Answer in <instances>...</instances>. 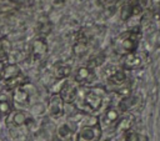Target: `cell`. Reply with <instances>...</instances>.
<instances>
[{
    "mask_svg": "<svg viewBox=\"0 0 160 141\" xmlns=\"http://www.w3.org/2000/svg\"><path fill=\"white\" fill-rule=\"evenodd\" d=\"M30 100H31V96H30L29 90L25 87V85H21L19 87L14 89L12 104H14V106L18 107V110H24V109L29 107L30 106Z\"/></svg>",
    "mask_w": 160,
    "mask_h": 141,
    "instance_id": "cell-4",
    "label": "cell"
},
{
    "mask_svg": "<svg viewBox=\"0 0 160 141\" xmlns=\"http://www.w3.org/2000/svg\"><path fill=\"white\" fill-rule=\"evenodd\" d=\"M101 134H102V130L99 124V119L90 117V121L84 122L79 127L75 135V140L76 141H99L101 137Z\"/></svg>",
    "mask_w": 160,
    "mask_h": 141,
    "instance_id": "cell-2",
    "label": "cell"
},
{
    "mask_svg": "<svg viewBox=\"0 0 160 141\" xmlns=\"http://www.w3.org/2000/svg\"><path fill=\"white\" fill-rule=\"evenodd\" d=\"M104 99L105 90L101 87H79L74 105L80 111L95 114L101 109Z\"/></svg>",
    "mask_w": 160,
    "mask_h": 141,
    "instance_id": "cell-1",
    "label": "cell"
},
{
    "mask_svg": "<svg viewBox=\"0 0 160 141\" xmlns=\"http://www.w3.org/2000/svg\"><path fill=\"white\" fill-rule=\"evenodd\" d=\"M139 40H140V32H135V30L122 32L115 40V44H114L115 50L121 55L135 52L138 44H139Z\"/></svg>",
    "mask_w": 160,
    "mask_h": 141,
    "instance_id": "cell-3",
    "label": "cell"
},
{
    "mask_svg": "<svg viewBox=\"0 0 160 141\" xmlns=\"http://www.w3.org/2000/svg\"><path fill=\"white\" fill-rule=\"evenodd\" d=\"M30 52H31V57H32L34 61L42 60L45 57L46 52H48L46 40L44 37H36L35 40H32L31 47H30Z\"/></svg>",
    "mask_w": 160,
    "mask_h": 141,
    "instance_id": "cell-7",
    "label": "cell"
},
{
    "mask_svg": "<svg viewBox=\"0 0 160 141\" xmlns=\"http://www.w3.org/2000/svg\"><path fill=\"white\" fill-rule=\"evenodd\" d=\"M94 79H95V74L89 66H81L76 69L74 74V81L76 84H89Z\"/></svg>",
    "mask_w": 160,
    "mask_h": 141,
    "instance_id": "cell-11",
    "label": "cell"
},
{
    "mask_svg": "<svg viewBox=\"0 0 160 141\" xmlns=\"http://www.w3.org/2000/svg\"><path fill=\"white\" fill-rule=\"evenodd\" d=\"M141 10H142V9H141L140 4H139L136 0H129V1L121 7L120 17H121V20L128 21L130 17L141 14Z\"/></svg>",
    "mask_w": 160,
    "mask_h": 141,
    "instance_id": "cell-10",
    "label": "cell"
},
{
    "mask_svg": "<svg viewBox=\"0 0 160 141\" xmlns=\"http://www.w3.org/2000/svg\"><path fill=\"white\" fill-rule=\"evenodd\" d=\"M108 81H109L111 85H115V86H121V85H124L125 81H126L125 71H124V70H114L112 72L108 74Z\"/></svg>",
    "mask_w": 160,
    "mask_h": 141,
    "instance_id": "cell-15",
    "label": "cell"
},
{
    "mask_svg": "<svg viewBox=\"0 0 160 141\" xmlns=\"http://www.w3.org/2000/svg\"><path fill=\"white\" fill-rule=\"evenodd\" d=\"M56 136L61 141H70L72 139V136H74V131H72V129L70 127L69 124H64L58 129Z\"/></svg>",
    "mask_w": 160,
    "mask_h": 141,
    "instance_id": "cell-17",
    "label": "cell"
},
{
    "mask_svg": "<svg viewBox=\"0 0 160 141\" xmlns=\"http://www.w3.org/2000/svg\"><path fill=\"white\" fill-rule=\"evenodd\" d=\"M11 52V42L6 36L0 37V62H4L8 60L9 55Z\"/></svg>",
    "mask_w": 160,
    "mask_h": 141,
    "instance_id": "cell-16",
    "label": "cell"
},
{
    "mask_svg": "<svg viewBox=\"0 0 160 141\" xmlns=\"http://www.w3.org/2000/svg\"><path fill=\"white\" fill-rule=\"evenodd\" d=\"M70 74H71V67L69 65H59L54 70V76L55 79H59V80L68 77Z\"/></svg>",
    "mask_w": 160,
    "mask_h": 141,
    "instance_id": "cell-18",
    "label": "cell"
},
{
    "mask_svg": "<svg viewBox=\"0 0 160 141\" xmlns=\"http://www.w3.org/2000/svg\"><path fill=\"white\" fill-rule=\"evenodd\" d=\"M88 42H89V40H88L86 35L82 34V32H78L76 34V39H75V45H74L75 54H78V55L84 54L86 51V49H88Z\"/></svg>",
    "mask_w": 160,
    "mask_h": 141,
    "instance_id": "cell-14",
    "label": "cell"
},
{
    "mask_svg": "<svg viewBox=\"0 0 160 141\" xmlns=\"http://www.w3.org/2000/svg\"><path fill=\"white\" fill-rule=\"evenodd\" d=\"M11 90L5 89L0 91V117L5 119L12 112V94L10 92Z\"/></svg>",
    "mask_w": 160,
    "mask_h": 141,
    "instance_id": "cell-6",
    "label": "cell"
},
{
    "mask_svg": "<svg viewBox=\"0 0 160 141\" xmlns=\"http://www.w3.org/2000/svg\"><path fill=\"white\" fill-rule=\"evenodd\" d=\"M140 65H141V57L136 52H130V54L124 55V59H122V66H124V69L132 70V69L139 67Z\"/></svg>",
    "mask_w": 160,
    "mask_h": 141,
    "instance_id": "cell-13",
    "label": "cell"
},
{
    "mask_svg": "<svg viewBox=\"0 0 160 141\" xmlns=\"http://www.w3.org/2000/svg\"><path fill=\"white\" fill-rule=\"evenodd\" d=\"M76 82L75 81H65V84L61 86V90L59 92V95L61 96V99L64 100L65 104H72L75 97H76V94H78V90L79 87L75 85Z\"/></svg>",
    "mask_w": 160,
    "mask_h": 141,
    "instance_id": "cell-9",
    "label": "cell"
},
{
    "mask_svg": "<svg viewBox=\"0 0 160 141\" xmlns=\"http://www.w3.org/2000/svg\"><path fill=\"white\" fill-rule=\"evenodd\" d=\"M4 66H5V64H4V62H0V80H1V77H2V70H4Z\"/></svg>",
    "mask_w": 160,
    "mask_h": 141,
    "instance_id": "cell-20",
    "label": "cell"
},
{
    "mask_svg": "<svg viewBox=\"0 0 160 141\" xmlns=\"http://www.w3.org/2000/svg\"><path fill=\"white\" fill-rule=\"evenodd\" d=\"M64 100L61 99V96L59 94H54L48 104V114L52 117V119H60L64 115Z\"/></svg>",
    "mask_w": 160,
    "mask_h": 141,
    "instance_id": "cell-5",
    "label": "cell"
},
{
    "mask_svg": "<svg viewBox=\"0 0 160 141\" xmlns=\"http://www.w3.org/2000/svg\"><path fill=\"white\" fill-rule=\"evenodd\" d=\"M119 120H120L119 111L115 107H110V109H108L104 112V115L101 116V119H99V124L101 126V130H102V127H105V129H112V127H115L119 124Z\"/></svg>",
    "mask_w": 160,
    "mask_h": 141,
    "instance_id": "cell-8",
    "label": "cell"
},
{
    "mask_svg": "<svg viewBox=\"0 0 160 141\" xmlns=\"http://www.w3.org/2000/svg\"><path fill=\"white\" fill-rule=\"evenodd\" d=\"M9 120H8V124L14 126V127H21L24 125H26L31 119L30 116L24 111V110H16V111H12L9 116Z\"/></svg>",
    "mask_w": 160,
    "mask_h": 141,
    "instance_id": "cell-12",
    "label": "cell"
},
{
    "mask_svg": "<svg viewBox=\"0 0 160 141\" xmlns=\"http://www.w3.org/2000/svg\"><path fill=\"white\" fill-rule=\"evenodd\" d=\"M125 140L126 141H148L145 136H142L140 134H136V132H132V131H126Z\"/></svg>",
    "mask_w": 160,
    "mask_h": 141,
    "instance_id": "cell-19",
    "label": "cell"
}]
</instances>
